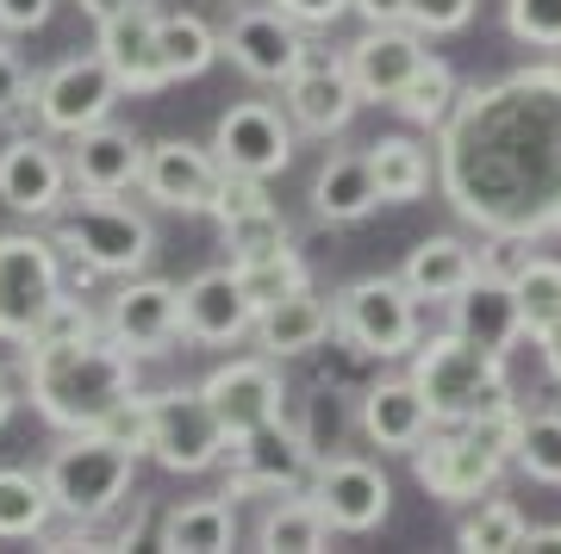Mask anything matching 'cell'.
Returning <instances> with one entry per match:
<instances>
[{
	"instance_id": "6da1fadb",
	"label": "cell",
	"mask_w": 561,
	"mask_h": 554,
	"mask_svg": "<svg viewBox=\"0 0 561 554\" xmlns=\"http://www.w3.org/2000/svg\"><path fill=\"white\" fill-rule=\"evenodd\" d=\"M437 181L481 238H561V62L456 88V106L437 125Z\"/></svg>"
},
{
	"instance_id": "7a4b0ae2",
	"label": "cell",
	"mask_w": 561,
	"mask_h": 554,
	"mask_svg": "<svg viewBox=\"0 0 561 554\" xmlns=\"http://www.w3.org/2000/svg\"><path fill=\"white\" fill-rule=\"evenodd\" d=\"M25 399L38 405L44 424L69 430H94L119 399L138 393V356L119 337H81V343H44V349H20Z\"/></svg>"
},
{
	"instance_id": "3957f363",
	"label": "cell",
	"mask_w": 561,
	"mask_h": 554,
	"mask_svg": "<svg viewBox=\"0 0 561 554\" xmlns=\"http://www.w3.org/2000/svg\"><path fill=\"white\" fill-rule=\"evenodd\" d=\"M50 238H57L62 262L94 268L101 280L144 275L150 256H157V224L125 194H81V187H69L62 212L50 218Z\"/></svg>"
},
{
	"instance_id": "277c9868",
	"label": "cell",
	"mask_w": 561,
	"mask_h": 554,
	"mask_svg": "<svg viewBox=\"0 0 561 554\" xmlns=\"http://www.w3.org/2000/svg\"><path fill=\"white\" fill-rule=\"evenodd\" d=\"M138 449H125L101 430H69L62 449L44 461V486L57 505V523H113L138 480Z\"/></svg>"
},
{
	"instance_id": "5b68a950",
	"label": "cell",
	"mask_w": 561,
	"mask_h": 554,
	"mask_svg": "<svg viewBox=\"0 0 561 554\" xmlns=\"http://www.w3.org/2000/svg\"><path fill=\"white\" fill-rule=\"evenodd\" d=\"M412 386L424 393L431 405V424H461V417H474L481 405L512 393V374H505V356L500 349H481L474 337H461V331H437V337H419L412 349Z\"/></svg>"
},
{
	"instance_id": "8992f818",
	"label": "cell",
	"mask_w": 561,
	"mask_h": 554,
	"mask_svg": "<svg viewBox=\"0 0 561 554\" xmlns=\"http://www.w3.org/2000/svg\"><path fill=\"white\" fill-rule=\"evenodd\" d=\"M331 337L356 343L362 356L375 361H405L419 349L424 324H419V293L400 275H362L331 299Z\"/></svg>"
},
{
	"instance_id": "52a82bcc",
	"label": "cell",
	"mask_w": 561,
	"mask_h": 554,
	"mask_svg": "<svg viewBox=\"0 0 561 554\" xmlns=\"http://www.w3.org/2000/svg\"><path fill=\"white\" fill-rule=\"evenodd\" d=\"M144 424H150L144 455L157 461V468H169V474H206V468H219L225 442H231L201 386H162V393H144Z\"/></svg>"
},
{
	"instance_id": "ba28073f",
	"label": "cell",
	"mask_w": 561,
	"mask_h": 554,
	"mask_svg": "<svg viewBox=\"0 0 561 554\" xmlns=\"http://www.w3.org/2000/svg\"><path fill=\"white\" fill-rule=\"evenodd\" d=\"M225 498H280V493H306L312 486V442H306L287 417L268 424V430L231 436L225 442Z\"/></svg>"
},
{
	"instance_id": "9c48e42d",
	"label": "cell",
	"mask_w": 561,
	"mask_h": 554,
	"mask_svg": "<svg viewBox=\"0 0 561 554\" xmlns=\"http://www.w3.org/2000/svg\"><path fill=\"white\" fill-rule=\"evenodd\" d=\"M125 100L119 76L106 69L101 50H76V57L50 62L38 76V88H32V113H38V131H50V138H76V131H88V125L113 119V106Z\"/></svg>"
},
{
	"instance_id": "30bf717a",
	"label": "cell",
	"mask_w": 561,
	"mask_h": 554,
	"mask_svg": "<svg viewBox=\"0 0 561 554\" xmlns=\"http://www.w3.org/2000/svg\"><path fill=\"white\" fill-rule=\"evenodd\" d=\"M62 262L57 238H38V231H0V343L20 349L32 337V324L50 299L62 293Z\"/></svg>"
},
{
	"instance_id": "8fae6325",
	"label": "cell",
	"mask_w": 561,
	"mask_h": 554,
	"mask_svg": "<svg viewBox=\"0 0 561 554\" xmlns=\"http://www.w3.org/2000/svg\"><path fill=\"white\" fill-rule=\"evenodd\" d=\"M213 157L231 175H256L275 181L287 162H294V119L280 113L275 100H238L225 106L219 125H213Z\"/></svg>"
},
{
	"instance_id": "7c38bea8",
	"label": "cell",
	"mask_w": 561,
	"mask_h": 554,
	"mask_svg": "<svg viewBox=\"0 0 561 554\" xmlns=\"http://www.w3.org/2000/svg\"><path fill=\"white\" fill-rule=\"evenodd\" d=\"M69 157L57 150L50 131H13L0 143V206L20 218H57L69 199Z\"/></svg>"
},
{
	"instance_id": "4fadbf2b",
	"label": "cell",
	"mask_w": 561,
	"mask_h": 554,
	"mask_svg": "<svg viewBox=\"0 0 561 554\" xmlns=\"http://www.w3.org/2000/svg\"><path fill=\"white\" fill-rule=\"evenodd\" d=\"M219 57H231L238 76L262 81V88H280L306 57V25H294L275 0L268 7H238L219 32Z\"/></svg>"
},
{
	"instance_id": "5bb4252c",
	"label": "cell",
	"mask_w": 561,
	"mask_h": 554,
	"mask_svg": "<svg viewBox=\"0 0 561 554\" xmlns=\"http://www.w3.org/2000/svg\"><path fill=\"white\" fill-rule=\"evenodd\" d=\"M280 94H287L294 131H312V138H337L362 106V88H356V76H350V62H343L337 50L312 44V38H306L300 69L280 81Z\"/></svg>"
},
{
	"instance_id": "9a60e30c",
	"label": "cell",
	"mask_w": 561,
	"mask_h": 554,
	"mask_svg": "<svg viewBox=\"0 0 561 554\" xmlns=\"http://www.w3.org/2000/svg\"><path fill=\"white\" fill-rule=\"evenodd\" d=\"M412 474H419V486L431 498H443V505H474L481 493L500 486L505 461L493 455V449H481L461 424H431V436L412 449Z\"/></svg>"
},
{
	"instance_id": "2e32d148",
	"label": "cell",
	"mask_w": 561,
	"mask_h": 554,
	"mask_svg": "<svg viewBox=\"0 0 561 554\" xmlns=\"http://www.w3.org/2000/svg\"><path fill=\"white\" fill-rule=\"evenodd\" d=\"M306 493L319 498V511L337 523V535L381 530L387 511H393V480H387L368 455H319Z\"/></svg>"
},
{
	"instance_id": "e0dca14e",
	"label": "cell",
	"mask_w": 561,
	"mask_h": 554,
	"mask_svg": "<svg viewBox=\"0 0 561 554\" xmlns=\"http://www.w3.org/2000/svg\"><path fill=\"white\" fill-rule=\"evenodd\" d=\"M219 157L213 143H187V138H157L144 150V175H138V194L162 212H213L219 199Z\"/></svg>"
},
{
	"instance_id": "ac0fdd59",
	"label": "cell",
	"mask_w": 561,
	"mask_h": 554,
	"mask_svg": "<svg viewBox=\"0 0 561 554\" xmlns=\"http://www.w3.org/2000/svg\"><path fill=\"white\" fill-rule=\"evenodd\" d=\"M201 393H206V405L219 412L225 436L268 430V424H280V412H287L280 361H268V356H238V361H225V368H213V374L201 380Z\"/></svg>"
},
{
	"instance_id": "d6986e66",
	"label": "cell",
	"mask_w": 561,
	"mask_h": 554,
	"mask_svg": "<svg viewBox=\"0 0 561 554\" xmlns=\"http://www.w3.org/2000/svg\"><path fill=\"white\" fill-rule=\"evenodd\" d=\"M106 337H119L138 361L169 356L181 343V287L157 275H125V287L106 305Z\"/></svg>"
},
{
	"instance_id": "ffe728a7",
	"label": "cell",
	"mask_w": 561,
	"mask_h": 554,
	"mask_svg": "<svg viewBox=\"0 0 561 554\" xmlns=\"http://www.w3.org/2000/svg\"><path fill=\"white\" fill-rule=\"evenodd\" d=\"M256 331V305L243 299L231 268H206L181 287V343H201V349H231Z\"/></svg>"
},
{
	"instance_id": "44dd1931",
	"label": "cell",
	"mask_w": 561,
	"mask_h": 554,
	"mask_svg": "<svg viewBox=\"0 0 561 554\" xmlns=\"http://www.w3.org/2000/svg\"><path fill=\"white\" fill-rule=\"evenodd\" d=\"M424 57H431V38L412 32V25H368V32L343 50L362 100H375V106H393L400 88L424 69Z\"/></svg>"
},
{
	"instance_id": "7402d4cb",
	"label": "cell",
	"mask_w": 561,
	"mask_h": 554,
	"mask_svg": "<svg viewBox=\"0 0 561 554\" xmlns=\"http://www.w3.org/2000/svg\"><path fill=\"white\" fill-rule=\"evenodd\" d=\"M144 150L150 143L131 125L101 119V125H88V131H76L62 157H69V181H76L81 194H131L144 175Z\"/></svg>"
},
{
	"instance_id": "603a6c76",
	"label": "cell",
	"mask_w": 561,
	"mask_h": 554,
	"mask_svg": "<svg viewBox=\"0 0 561 554\" xmlns=\"http://www.w3.org/2000/svg\"><path fill=\"white\" fill-rule=\"evenodd\" d=\"M356 430L381 449V455H412L431 436V405L412 386V374H381L368 380L356 399Z\"/></svg>"
},
{
	"instance_id": "cb8c5ba5",
	"label": "cell",
	"mask_w": 561,
	"mask_h": 554,
	"mask_svg": "<svg viewBox=\"0 0 561 554\" xmlns=\"http://www.w3.org/2000/svg\"><path fill=\"white\" fill-rule=\"evenodd\" d=\"M449 331L474 337L481 349L512 356V349L524 343V312H518V287H512V275L481 262V275L468 280L456 299H449Z\"/></svg>"
},
{
	"instance_id": "d4e9b609",
	"label": "cell",
	"mask_w": 561,
	"mask_h": 554,
	"mask_svg": "<svg viewBox=\"0 0 561 554\" xmlns=\"http://www.w3.org/2000/svg\"><path fill=\"white\" fill-rule=\"evenodd\" d=\"M157 25H162V13L150 0H131L125 13L94 25V50H101L106 69L119 76L125 94H157V88H169V81H162V62H157Z\"/></svg>"
},
{
	"instance_id": "484cf974",
	"label": "cell",
	"mask_w": 561,
	"mask_h": 554,
	"mask_svg": "<svg viewBox=\"0 0 561 554\" xmlns=\"http://www.w3.org/2000/svg\"><path fill=\"white\" fill-rule=\"evenodd\" d=\"M250 337H256V356H268V361L312 356V349H324V343H331V299H319L312 287H300V293L262 305Z\"/></svg>"
},
{
	"instance_id": "4316f807",
	"label": "cell",
	"mask_w": 561,
	"mask_h": 554,
	"mask_svg": "<svg viewBox=\"0 0 561 554\" xmlns=\"http://www.w3.org/2000/svg\"><path fill=\"white\" fill-rule=\"evenodd\" d=\"M157 549L175 554H225L238 549V498H181L157 517Z\"/></svg>"
},
{
	"instance_id": "83f0119b",
	"label": "cell",
	"mask_w": 561,
	"mask_h": 554,
	"mask_svg": "<svg viewBox=\"0 0 561 554\" xmlns=\"http://www.w3.org/2000/svg\"><path fill=\"white\" fill-rule=\"evenodd\" d=\"M381 206V181H375V162L368 150H337L324 157V169L312 175V212L324 224H356Z\"/></svg>"
},
{
	"instance_id": "f1b7e54d",
	"label": "cell",
	"mask_w": 561,
	"mask_h": 554,
	"mask_svg": "<svg viewBox=\"0 0 561 554\" xmlns=\"http://www.w3.org/2000/svg\"><path fill=\"white\" fill-rule=\"evenodd\" d=\"M481 275V250H468L461 238H424L412 243L400 280L419 293V305H449V299Z\"/></svg>"
},
{
	"instance_id": "f546056e",
	"label": "cell",
	"mask_w": 561,
	"mask_h": 554,
	"mask_svg": "<svg viewBox=\"0 0 561 554\" xmlns=\"http://www.w3.org/2000/svg\"><path fill=\"white\" fill-rule=\"evenodd\" d=\"M256 549H268V554H324V549H337V523L319 511L312 493H280L256 523Z\"/></svg>"
},
{
	"instance_id": "4dcf8cb0",
	"label": "cell",
	"mask_w": 561,
	"mask_h": 554,
	"mask_svg": "<svg viewBox=\"0 0 561 554\" xmlns=\"http://www.w3.org/2000/svg\"><path fill=\"white\" fill-rule=\"evenodd\" d=\"M157 62H162V81H194L219 62V32L201 20V13H162L157 25Z\"/></svg>"
},
{
	"instance_id": "1f68e13d",
	"label": "cell",
	"mask_w": 561,
	"mask_h": 554,
	"mask_svg": "<svg viewBox=\"0 0 561 554\" xmlns=\"http://www.w3.org/2000/svg\"><path fill=\"white\" fill-rule=\"evenodd\" d=\"M57 523V505H50V486H44V468H0V542H38L44 530Z\"/></svg>"
},
{
	"instance_id": "d6a6232c",
	"label": "cell",
	"mask_w": 561,
	"mask_h": 554,
	"mask_svg": "<svg viewBox=\"0 0 561 554\" xmlns=\"http://www.w3.org/2000/svg\"><path fill=\"white\" fill-rule=\"evenodd\" d=\"M512 287H518V312H524V337L542 343L561 331V262L556 256H530L524 250L512 262Z\"/></svg>"
},
{
	"instance_id": "836d02e7",
	"label": "cell",
	"mask_w": 561,
	"mask_h": 554,
	"mask_svg": "<svg viewBox=\"0 0 561 554\" xmlns=\"http://www.w3.org/2000/svg\"><path fill=\"white\" fill-rule=\"evenodd\" d=\"M368 162H375V181H381V206H412L431 187V150L412 138H375Z\"/></svg>"
},
{
	"instance_id": "e575fe53",
	"label": "cell",
	"mask_w": 561,
	"mask_h": 554,
	"mask_svg": "<svg viewBox=\"0 0 561 554\" xmlns=\"http://www.w3.org/2000/svg\"><path fill=\"white\" fill-rule=\"evenodd\" d=\"M219 243H225L231 262H256V256H275V250H294V224H287V212L268 199V206L219 218Z\"/></svg>"
},
{
	"instance_id": "d590c367",
	"label": "cell",
	"mask_w": 561,
	"mask_h": 554,
	"mask_svg": "<svg viewBox=\"0 0 561 554\" xmlns=\"http://www.w3.org/2000/svg\"><path fill=\"white\" fill-rule=\"evenodd\" d=\"M524 530H530V517H524L512 498H474V511L456 523V549L512 554V549H524Z\"/></svg>"
},
{
	"instance_id": "8d00e7d4",
	"label": "cell",
	"mask_w": 561,
	"mask_h": 554,
	"mask_svg": "<svg viewBox=\"0 0 561 554\" xmlns=\"http://www.w3.org/2000/svg\"><path fill=\"white\" fill-rule=\"evenodd\" d=\"M231 275H238V287H243V299L250 305H275V299H287V293H300V287H312V268H306L294 250H275V256H256V262H231Z\"/></svg>"
},
{
	"instance_id": "74e56055",
	"label": "cell",
	"mask_w": 561,
	"mask_h": 554,
	"mask_svg": "<svg viewBox=\"0 0 561 554\" xmlns=\"http://www.w3.org/2000/svg\"><path fill=\"white\" fill-rule=\"evenodd\" d=\"M449 106H456V69L443 57H424V69L400 88V100H393V113L412 125H431L437 131L443 119H449Z\"/></svg>"
},
{
	"instance_id": "f35d334b",
	"label": "cell",
	"mask_w": 561,
	"mask_h": 554,
	"mask_svg": "<svg viewBox=\"0 0 561 554\" xmlns=\"http://www.w3.org/2000/svg\"><path fill=\"white\" fill-rule=\"evenodd\" d=\"M101 331H106V318L94 312L88 299H81V287H76V293L62 287V293L38 312V324H32V337H25L20 349H44V343H81V337H101Z\"/></svg>"
},
{
	"instance_id": "ab89813d",
	"label": "cell",
	"mask_w": 561,
	"mask_h": 554,
	"mask_svg": "<svg viewBox=\"0 0 561 554\" xmlns=\"http://www.w3.org/2000/svg\"><path fill=\"white\" fill-rule=\"evenodd\" d=\"M537 486H561V412H524L518 455H512Z\"/></svg>"
},
{
	"instance_id": "60d3db41",
	"label": "cell",
	"mask_w": 561,
	"mask_h": 554,
	"mask_svg": "<svg viewBox=\"0 0 561 554\" xmlns=\"http://www.w3.org/2000/svg\"><path fill=\"white\" fill-rule=\"evenodd\" d=\"M461 430L474 436L481 449H493L500 461H512V455H518V430H524L518 393H505V399H493V405H481L474 417H461Z\"/></svg>"
},
{
	"instance_id": "b9f144b4",
	"label": "cell",
	"mask_w": 561,
	"mask_h": 554,
	"mask_svg": "<svg viewBox=\"0 0 561 554\" xmlns=\"http://www.w3.org/2000/svg\"><path fill=\"white\" fill-rule=\"evenodd\" d=\"M505 32L530 50H561V0H505Z\"/></svg>"
},
{
	"instance_id": "7bdbcfd3",
	"label": "cell",
	"mask_w": 561,
	"mask_h": 554,
	"mask_svg": "<svg viewBox=\"0 0 561 554\" xmlns=\"http://www.w3.org/2000/svg\"><path fill=\"white\" fill-rule=\"evenodd\" d=\"M32 88H38L32 62L20 57L13 32H0V119H20V113H32Z\"/></svg>"
},
{
	"instance_id": "ee69618b",
	"label": "cell",
	"mask_w": 561,
	"mask_h": 554,
	"mask_svg": "<svg viewBox=\"0 0 561 554\" xmlns=\"http://www.w3.org/2000/svg\"><path fill=\"white\" fill-rule=\"evenodd\" d=\"M481 0H405V25L424 32V38H449V32H468Z\"/></svg>"
},
{
	"instance_id": "f6af8a7d",
	"label": "cell",
	"mask_w": 561,
	"mask_h": 554,
	"mask_svg": "<svg viewBox=\"0 0 561 554\" xmlns=\"http://www.w3.org/2000/svg\"><path fill=\"white\" fill-rule=\"evenodd\" d=\"M250 206H268V181H256V175H231V169H225V181H219V199H213V218L250 212Z\"/></svg>"
},
{
	"instance_id": "bcb514c9",
	"label": "cell",
	"mask_w": 561,
	"mask_h": 554,
	"mask_svg": "<svg viewBox=\"0 0 561 554\" xmlns=\"http://www.w3.org/2000/svg\"><path fill=\"white\" fill-rule=\"evenodd\" d=\"M275 7L294 25H306V32H324V25H337L350 13V0H275Z\"/></svg>"
},
{
	"instance_id": "7dc6e473",
	"label": "cell",
	"mask_w": 561,
	"mask_h": 554,
	"mask_svg": "<svg viewBox=\"0 0 561 554\" xmlns=\"http://www.w3.org/2000/svg\"><path fill=\"white\" fill-rule=\"evenodd\" d=\"M50 13H57V0H0V32H38V25H50Z\"/></svg>"
},
{
	"instance_id": "c3c4849f",
	"label": "cell",
	"mask_w": 561,
	"mask_h": 554,
	"mask_svg": "<svg viewBox=\"0 0 561 554\" xmlns=\"http://www.w3.org/2000/svg\"><path fill=\"white\" fill-rule=\"evenodd\" d=\"M368 25H405V0H350Z\"/></svg>"
},
{
	"instance_id": "681fc988",
	"label": "cell",
	"mask_w": 561,
	"mask_h": 554,
	"mask_svg": "<svg viewBox=\"0 0 561 554\" xmlns=\"http://www.w3.org/2000/svg\"><path fill=\"white\" fill-rule=\"evenodd\" d=\"M13 412H20V380H13V368H0V430L13 424Z\"/></svg>"
},
{
	"instance_id": "f907efd6",
	"label": "cell",
	"mask_w": 561,
	"mask_h": 554,
	"mask_svg": "<svg viewBox=\"0 0 561 554\" xmlns=\"http://www.w3.org/2000/svg\"><path fill=\"white\" fill-rule=\"evenodd\" d=\"M524 549H561V523H530V530H524Z\"/></svg>"
},
{
	"instance_id": "816d5d0a",
	"label": "cell",
	"mask_w": 561,
	"mask_h": 554,
	"mask_svg": "<svg viewBox=\"0 0 561 554\" xmlns=\"http://www.w3.org/2000/svg\"><path fill=\"white\" fill-rule=\"evenodd\" d=\"M81 13H88V20L101 25V20H113V13H125V7H131V0H76Z\"/></svg>"
},
{
	"instance_id": "f5cc1de1",
	"label": "cell",
	"mask_w": 561,
	"mask_h": 554,
	"mask_svg": "<svg viewBox=\"0 0 561 554\" xmlns=\"http://www.w3.org/2000/svg\"><path fill=\"white\" fill-rule=\"evenodd\" d=\"M542 361H549V380L561 386V331L556 337H542Z\"/></svg>"
}]
</instances>
